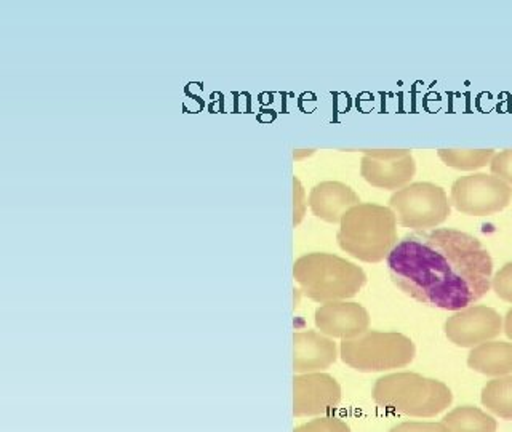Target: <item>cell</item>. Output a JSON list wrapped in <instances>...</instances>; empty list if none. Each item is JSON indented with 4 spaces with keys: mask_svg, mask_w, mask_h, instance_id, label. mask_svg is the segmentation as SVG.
<instances>
[{
    "mask_svg": "<svg viewBox=\"0 0 512 432\" xmlns=\"http://www.w3.org/2000/svg\"><path fill=\"white\" fill-rule=\"evenodd\" d=\"M391 279L413 300L461 311L482 300L493 285V260L476 237L458 229L415 232L386 258Z\"/></svg>",
    "mask_w": 512,
    "mask_h": 432,
    "instance_id": "6da1fadb",
    "label": "cell"
},
{
    "mask_svg": "<svg viewBox=\"0 0 512 432\" xmlns=\"http://www.w3.org/2000/svg\"><path fill=\"white\" fill-rule=\"evenodd\" d=\"M397 224L396 213L391 207L356 205L341 218L338 244L356 260L378 263L388 258L399 242Z\"/></svg>",
    "mask_w": 512,
    "mask_h": 432,
    "instance_id": "7a4b0ae2",
    "label": "cell"
},
{
    "mask_svg": "<svg viewBox=\"0 0 512 432\" xmlns=\"http://www.w3.org/2000/svg\"><path fill=\"white\" fill-rule=\"evenodd\" d=\"M372 397L378 407L413 418H434L453 402L447 384L413 372L381 376L373 384Z\"/></svg>",
    "mask_w": 512,
    "mask_h": 432,
    "instance_id": "3957f363",
    "label": "cell"
},
{
    "mask_svg": "<svg viewBox=\"0 0 512 432\" xmlns=\"http://www.w3.org/2000/svg\"><path fill=\"white\" fill-rule=\"evenodd\" d=\"M293 276L304 295L317 303L349 300L367 282L364 269L332 253H309L296 260Z\"/></svg>",
    "mask_w": 512,
    "mask_h": 432,
    "instance_id": "277c9868",
    "label": "cell"
},
{
    "mask_svg": "<svg viewBox=\"0 0 512 432\" xmlns=\"http://www.w3.org/2000/svg\"><path fill=\"white\" fill-rule=\"evenodd\" d=\"M341 359L357 372H388L404 368L415 359L416 348L408 336L397 332L368 330L354 340L341 343Z\"/></svg>",
    "mask_w": 512,
    "mask_h": 432,
    "instance_id": "5b68a950",
    "label": "cell"
},
{
    "mask_svg": "<svg viewBox=\"0 0 512 432\" xmlns=\"http://www.w3.org/2000/svg\"><path fill=\"white\" fill-rule=\"evenodd\" d=\"M389 207L396 213L400 226L418 231L437 228L447 221L452 212L447 192L437 184L426 181L399 189L389 199Z\"/></svg>",
    "mask_w": 512,
    "mask_h": 432,
    "instance_id": "8992f818",
    "label": "cell"
},
{
    "mask_svg": "<svg viewBox=\"0 0 512 432\" xmlns=\"http://www.w3.org/2000/svg\"><path fill=\"white\" fill-rule=\"evenodd\" d=\"M512 199L506 181L490 173H472L453 183L450 200L458 212L469 216H488L501 212Z\"/></svg>",
    "mask_w": 512,
    "mask_h": 432,
    "instance_id": "52a82bcc",
    "label": "cell"
},
{
    "mask_svg": "<svg viewBox=\"0 0 512 432\" xmlns=\"http://www.w3.org/2000/svg\"><path fill=\"white\" fill-rule=\"evenodd\" d=\"M500 312L488 306H469L456 311L445 322V335L458 348H476L495 340L503 332Z\"/></svg>",
    "mask_w": 512,
    "mask_h": 432,
    "instance_id": "ba28073f",
    "label": "cell"
},
{
    "mask_svg": "<svg viewBox=\"0 0 512 432\" xmlns=\"http://www.w3.org/2000/svg\"><path fill=\"white\" fill-rule=\"evenodd\" d=\"M340 400V384L333 376L304 373L293 380V413L298 418L330 412Z\"/></svg>",
    "mask_w": 512,
    "mask_h": 432,
    "instance_id": "9c48e42d",
    "label": "cell"
},
{
    "mask_svg": "<svg viewBox=\"0 0 512 432\" xmlns=\"http://www.w3.org/2000/svg\"><path fill=\"white\" fill-rule=\"evenodd\" d=\"M316 325L324 335L343 340H354L368 332L370 316L357 303H327L316 311Z\"/></svg>",
    "mask_w": 512,
    "mask_h": 432,
    "instance_id": "30bf717a",
    "label": "cell"
},
{
    "mask_svg": "<svg viewBox=\"0 0 512 432\" xmlns=\"http://www.w3.org/2000/svg\"><path fill=\"white\" fill-rule=\"evenodd\" d=\"M415 173L416 162L412 152L394 159H378L365 154L360 162V175L378 189H404L413 180Z\"/></svg>",
    "mask_w": 512,
    "mask_h": 432,
    "instance_id": "8fae6325",
    "label": "cell"
},
{
    "mask_svg": "<svg viewBox=\"0 0 512 432\" xmlns=\"http://www.w3.org/2000/svg\"><path fill=\"white\" fill-rule=\"evenodd\" d=\"M356 192L346 184L327 181L317 184L309 196V205L314 215L327 223H338L349 208L359 205Z\"/></svg>",
    "mask_w": 512,
    "mask_h": 432,
    "instance_id": "7c38bea8",
    "label": "cell"
},
{
    "mask_svg": "<svg viewBox=\"0 0 512 432\" xmlns=\"http://www.w3.org/2000/svg\"><path fill=\"white\" fill-rule=\"evenodd\" d=\"M296 373H316L330 367L336 360V344L327 336L316 332L296 333L293 336Z\"/></svg>",
    "mask_w": 512,
    "mask_h": 432,
    "instance_id": "4fadbf2b",
    "label": "cell"
},
{
    "mask_svg": "<svg viewBox=\"0 0 512 432\" xmlns=\"http://www.w3.org/2000/svg\"><path fill=\"white\" fill-rule=\"evenodd\" d=\"M468 365L474 372L492 378L512 375V343L488 341L480 344L469 352Z\"/></svg>",
    "mask_w": 512,
    "mask_h": 432,
    "instance_id": "5bb4252c",
    "label": "cell"
},
{
    "mask_svg": "<svg viewBox=\"0 0 512 432\" xmlns=\"http://www.w3.org/2000/svg\"><path fill=\"white\" fill-rule=\"evenodd\" d=\"M442 423L450 432H496L498 423L492 415L477 407H458L445 415Z\"/></svg>",
    "mask_w": 512,
    "mask_h": 432,
    "instance_id": "9a60e30c",
    "label": "cell"
},
{
    "mask_svg": "<svg viewBox=\"0 0 512 432\" xmlns=\"http://www.w3.org/2000/svg\"><path fill=\"white\" fill-rule=\"evenodd\" d=\"M482 405L498 418L512 421V375L488 381L482 391Z\"/></svg>",
    "mask_w": 512,
    "mask_h": 432,
    "instance_id": "2e32d148",
    "label": "cell"
},
{
    "mask_svg": "<svg viewBox=\"0 0 512 432\" xmlns=\"http://www.w3.org/2000/svg\"><path fill=\"white\" fill-rule=\"evenodd\" d=\"M437 156L447 167L471 172L487 167L495 157L493 149H439Z\"/></svg>",
    "mask_w": 512,
    "mask_h": 432,
    "instance_id": "e0dca14e",
    "label": "cell"
},
{
    "mask_svg": "<svg viewBox=\"0 0 512 432\" xmlns=\"http://www.w3.org/2000/svg\"><path fill=\"white\" fill-rule=\"evenodd\" d=\"M295 432H351L348 424L335 416H324L309 423L301 424L295 429Z\"/></svg>",
    "mask_w": 512,
    "mask_h": 432,
    "instance_id": "ac0fdd59",
    "label": "cell"
},
{
    "mask_svg": "<svg viewBox=\"0 0 512 432\" xmlns=\"http://www.w3.org/2000/svg\"><path fill=\"white\" fill-rule=\"evenodd\" d=\"M493 290L501 300L512 303V263L504 264L493 276Z\"/></svg>",
    "mask_w": 512,
    "mask_h": 432,
    "instance_id": "d6986e66",
    "label": "cell"
},
{
    "mask_svg": "<svg viewBox=\"0 0 512 432\" xmlns=\"http://www.w3.org/2000/svg\"><path fill=\"white\" fill-rule=\"evenodd\" d=\"M492 175L498 176L512 186V149L496 152L492 162H490Z\"/></svg>",
    "mask_w": 512,
    "mask_h": 432,
    "instance_id": "ffe728a7",
    "label": "cell"
},
{
    "mask_svg": "<svg viewBox=\"0 0 512 432\" xmlns=\"http://www.w3.org/2000/svg\"><path fill=\"white\" fill-rule=\"evenodd\" d=\"M389 432H450L444 423H429V421H407L400 423Z\"/></svg>",
    "mask_w": 512,
    "mask_h": 432,
    "instance_id": "44dd1931",
    "label": "cell"
},
{
    "mask_svg": "<svg viewBox=\"0 0 512 432\" xmlns=\"http://www.w3.org/2000/svg\"><path fill=\"white\" fill-rule=\"evenodd\" d=\"M503 332L512 341V309H509L508 314L504 317Z\"/></svg>",
    "mask_w": 512,
    "mask_h": 432,
    "instance_id": "7402d4cb",
    "label": "cell"
}]
</instances>
